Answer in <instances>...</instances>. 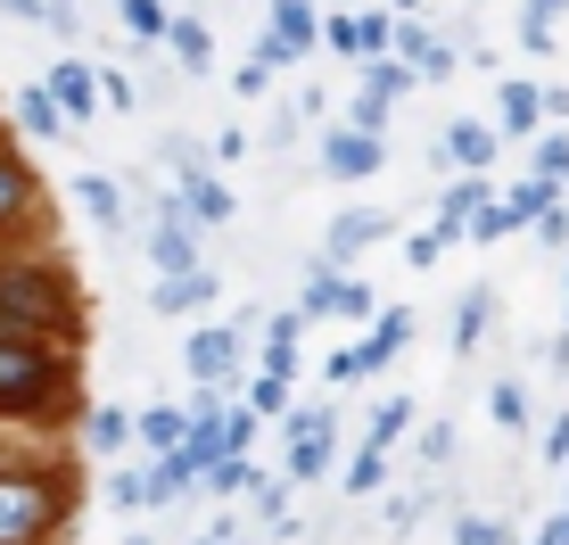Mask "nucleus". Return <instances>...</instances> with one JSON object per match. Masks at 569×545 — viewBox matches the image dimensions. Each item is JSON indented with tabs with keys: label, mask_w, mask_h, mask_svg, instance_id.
<instances>
[{
	"label": "nucleus",
	"mask_w": 569,
	"mask_h": 545,
	"mask_svg": "<svg viewBox=\"0 0 569 545\" xmlns=\"http://www.w3.org/2000/svg\"><path fill=\"white\" fill-rule=\"evenodd\" d=\"M67 315L74 306H67L50 265H0V323L9 330H58Z\"/></svg>",
	"instance_id": "nucleus-1"
},
{
	"label": "nucleus",
	"mask_w": 569,
	"mask_h": 545,
	"mask_svg": "<svg viewBox=\"0 0 569 545\" xmlns=\"http://www.w3.org/2000/svg\"><path fill=\"white\" fill-rule=\"evenodd\" d=\"M50 397V364L33 356V339L0 330V405H42Z\"/></svg>",
	"instance_id": "nucleus-2"
},
{
	"label": "nucleus",
	"mask_w": 569,
	"mask_h": 545,
	"mask_svg": "<svg viewBox=\"0 0 569 545\" xmlns=\"http://www.w3.org/2000/svg\"><path fill=\"white\" fill-rule=\"evenodd\" d=\"M42 521H50V496L42 488H0V537H33V529H42Z\"/></svg>",
	"instance_id": "nucleus-3"
},
{
	"label": "nucleus",
	"mask_w": 569,
	"mask_h": 545,
	"mask_svg": "<svg viewBox=\"0 0 569 545\" xmlns=\"http://www.w3.org/2000/svg\"><path fill=\"white\" fill-rule=\"evenodd\" d=\"M182 216H199V224H223L231 216V190L214 182V174H199L190 158H182Z\"/></svg>",
	"instance_id": "nucleus-4"
},
{
	"label": "nucleus",
	"mask_w": 569,
	"mask_h": 545,
	"mask_svg": "<svg viewBox=\"0 0 569 545\" xmlns=\"http://www.w3.org/2000/svg\"><path fill=\"white\" fill-rule=\"evenodd\" d=\"M322 166L339 174V182H356V174H371V166H380V141H371V132H330Z\"/></svg>",
	"instance_id": "nucleus-5"
},
{
	"label": "nucleus",
	"mask_w": 569,
	"mask_h": 545,
	"mask_svg": "<svg viewBox=\"0 0 569 545\" xmlns=\"http://www.w3.org/2000/svg\"><path fill=\"white\" fill-rule=\"evenodd\" d=\"M214 298V272H199V265H182L166 289H157V315H190V306H207Z\"/></svg>",
	"instance_id": "nucleus-6"
},
{
	"label": "nucleus",
	"mask_w": 569,
	"mask_h": 545,
	"mask_svg": "<svg viewBox=\"0 0 569 545\" xmlns=\"http://www.w3.org/2000/svg\"><path fill=\"white\" fill-rule=\"evenodd\" d=\"M231 347H240L231 330H199V339L182 347V364H190L199 380H223V373H231Z\"/></svg>",
	"instance_id": "nucleus-7"
},
{
	"label": "nucleus",
	"mask_w": 569,
	"mask_h": 545,
	"mask_svg": "<svg viewBox=\"0 0 569 545\" xmlns=\"http://www.w3.org/2000/svg\"><path fill=\"white\" fill-rule=\"evenodd\" d=\"M405 339H413V315H405V306H397V315H380V323H371V339L356 347V364L371 373V364H388V356H397Z\"/></svg>",
	"instance_id": "nucleus-8"
},
{
	"label": "nucleus",
	"mask_w": 569,
	"mask_h": 545,
	"mask_svg": "<svg viewBox=\"0 0 569 545\" xmlns=\"http://www.w3.org/2000/svg\"><path fill=\"white\" fill-rule=\"evenodd\" d=\"M91 100H100V83H91L83 67H58V75H50V108H67V116H91Z\"/></svg>",
	"instance_id": "nucleus-9"
},
{
	"label": "nucleus",
	"mask_w": 569,
	"mask_h": 545,
	"mask_svg": "<svg viewBox=\"0 0 569 545\" xmlns=\"http://www.w3.org/2000/svg\"><path fill=\"white\" fill-rule=\"evenodd\" d=\"M446 158H455V166H470V174H479L487 158H496V132H487V125H455V132H446Z\"/></svg>",
	"instance_id": "nucleus-10"
},
{
	"label": "nucleus",
	"mask_w": 569,
	"mask_h": 545,
	"mask_svg": "<svg viewBox=\"0 0 569 545\" xmlns=\"http://www.w3.org/2000/svg\"><path fill=\"white\" fill-rule=\"evenodd\" d=\"M380 216H339V224H330V257H356V248H371V240H380Z\"/></svg>",
	"instance_id": "nucleus-11"
},
{
	"label": "nucleus",
	"mask_w": 569,
	"mask_h": 545,
	"mask_svg": "<svg viewBox=\"0 0 569 545\" xmlns=\"http://www.w3.org/2000/svg\"><path fill=\"white\" fill-rule=\"evenodd\" d=\"M173 216H182V207H173ZM173 216L149 231V248H157V265H166V272H182L190 265V240H182V224H173Z\"/></svg>",
	"instance_id": "nucleus-12"
},
{
	"label": "nucleus",
	"mask_w": 569,
	"mask_h": 545,
	"mask_svg": "<svg viewBox=\"0 0 569 545\" xmlns=\"http://www.w3.org/2000/svg\"><path fill=\"white\" fill-rule=\"evenodd\" d=\"M83 207H91V224H100V231H124V207H116V182H100V174H91V182H83Z\"/></svg>",
	"instance_id": "nucleus-13"
},
{
	"label": "nucleus",
	"mask_w": 569,
	"mask_h": 545,
	"mask_svg": "<svg viewBox=\"0 0 569 545\" xmlns=\"http://www.w3.org/2000/svg\"><path fill=\"white\" fill-rule=\"evenodd\" d=\"M272 17H281V50H298L306 33H313V0H281Z\"/></svg>",
	"instance_id": "nucleus-14"
},
{
	"label": "nucleus",
	"mask_w": 569,
	"mask_h": 545,
	"mask_svg": "<svg viewBox=\"0 0 569 545\" xmlns=\"http://www.w3.org/2000/svg\"><path fill=\"white\" fill-rule=\"evenodd\" d=\"M479 330H487V298H462V315H455V356L479 347Z\"/></svg>",
	"instance_id": "nucleus-15"
},
{
	"label": "nucleus",
	"mask_w": 569,
	"mask_h": 545,
	"mask_svg": "<svg viewBox=\"0 0 569 545\" xmlns=\"http://www.w3.org/2000/svg\"><path fill=\"white\" fill-rule=\"evenodd\" d=\"M289 463H298V479H313V472L330 463V438H322V430H298V455H289Z\"/></svg>",
	"instance_id": "nucleus-16"
},
{
	"label": "nucleus",
	"mask_w": 569,
	"mask_h": 545,
	"mask_svg": "<svg viewBox=\"0 0 569 545\" xmlns=\"http://www.w3.org/2000/svg\"><path fill=\"white\" fill-rule=\"evenodd\" d=\"M380 479H388L380 446H363V455H356V472H347V488H356V496H371V488H380Z\"/></svg>",
	"instance_id": "nucleus-17"
},
{
	"label": "nucleus",
	"mask_w": 569,
	"mask_h": 545,
	"mask_svg": "<svg viewBox=\"0 0 569 545\" xmlns=\"http://www.w3.org/2000/svg\"><path fill=\"white\" fill-rule=\"evenodd\" d=\"M496 422H503V430H520V422H528V388H520V380L496 388Z\"/></svg>",
	"instance_id": "nucleus-18"
},
{
	"label": "nucleus",
	"mask_w": 569,
	"mask_h": 545,
	"mask_svg": "<svg viewBox=\"0 0 569 545\" xmlns=\"http://www.w3.org/2000/svg\"><path fill=\"white\" fill-rule=\"evenodd\" d=\"M26 166H9V158H0V216H17V207H26Z\"/></svg>",
	"instance_id": "nucleus-19"
},
{
	"label": "nucleus",
	"mask_w": 569,
	"mask_h": 545,
	"mask_svg": "<svg viewBox=\"0 0 569 545\" xmlns=\"http://www.w3.org/2000/svg\"><path fill=\"white\" fill-rule=\"evenodd\" d=\"M503 125H537V91H528V83H512V91H503Z\"/></svg>",
	"instance_id": "nucleus-20"
},
{
	"label": "nucleus",
	"mask_w": 569,
	"mask_h": 545,
	"mask_svg": "<svg viewBox=\"0 0 569 545\" xmlns=\"http://www.w3.org/2000/svg\"><path fill=\"white\" fill-rule=\"evenodd\" d=\"M141 438H149V446H166V455H173V446H182V422H173V414H141Z\"/></svg>",
	"instance_id": "nucleus-21"
},
{
	"label": "nucleus",
	"mask_w": 569,
	"mask_h": 545,
	"mask_svg": "<svg viewBox=\"0 0 569 545\" xmlns=\"http://www.w3.org/2000/svg\"><path fill=\"white\" fill-rule=\"evenodd\" d=\"M330 306H339V315H371V289L363 281H330Z\"/></svg>",
	"instance_id": "nucleus-22"
},
{
	"label": "nucleus",
	"mask_w": 569,
	"mask_h": 545,
	"mask_svg": "<svg viewBox=\"0 0 569 545\" xmlns=\"http://www.w3.org/2000/svg\"><path fill=\"white\" fill-rule=\"evenodd\" d=\"M124 26L132 33H166V9H157V0H124Z\"/></svg>",
	"instance_id": "nucleus-23"
},
{
	"label": "nucleus",
	"mask_w": 569,
	"mask_h": 545,
	"mask_svg": "<svg viewBox=\"0 0 569 545\" xmlns=\"http://www.w3.org/2000/svg\"><path fill=\"white\" fill-rule=\"evenodd\" d=\"M380 125H388V100H380V91H363V100H356V132L380 141Z\"/></svg>",
	"instance_id": "nucleus-24"
},
{
	"label": "nucleus",
	"mask_w": 569,
	"mask_h": 545,
	"mask_svg": "<svg viewBox=\"0 0 569 545\" xmlns=\"http://www.w3.org/2000/svg\"><path fill=\"white\" fill-rule=\"evenodd\" d=\"M17 108H26V125H33V132H58V108H50V91H26Z\"/></svg>",
	"instance_id": "nucleus-25"
},
{
	"label": "nucleus",
	"mask_w": 569,
	"mask_h": 545,
	"mask_svg": "<svg viewBox=\"0 0 569 545\" xmlns=\"http://www.w3.org/2000/svg\"><path fill=\"white\" fill-rule=\"evenodd\" d=\"M405 414H413L405 397H397V405H380V422H371V446H388V438H397V430H405Z\"/></svg>",
	"instance_id": "nucleus-26"
},
{
	"label": "nucleus",
	"mask_w": 569,
	"mask_h": 545,
	"mask_svg": "<svg viewBox=\"0 0 569 545\" xmlns=\"http://www.w3.org/2000/svg\"><path fill=\"white\" fill-rule=\"evenodd\" d=\"M173 50H182L190 67H199V58H207V26H173Z\"/></svg>",
	"instance_id": "nucleus-27"
},
{
	"label": "nucleus",
	"mask_w": 569,
	"mask_h": 545,
	"mask_svg": "<svg viewBox=\"0 0 569 545\" xmlns=\"http://www.w3.org/2000/svg\"><path fill=\"white\" fill-rule=\"evenodd\" d=\"M281 405H289V380L264 373V380H257V414H281Z\"/></svg>",
	"instance_id": "nucleus-28"
},
{
	"label": "nucleus",
	"mask_w": 569,
	"mask_h": 545,
	"mask_svg": "<svg viewBox=\"0 0 569 545\" xmlns=\"http://www.w3.org/2000/svg\"><path fill=\"white\" fill-rule=\"evenodd\" d=\"M455 545H503V529H496V521H462Z\"/></svg>",
	"instance_id": "nucleus-29"
},
{
	"label": "nucleus",
	"mask_w": 569,
	"mask_h": 545,
	"mask_svg": "<svg viewBox=\"0 0 569 545\" xmlns=\"http://www.w3.org/2000/svg\"><path fill=\"white\" fill-rule=\"evenodd\" d=\"M124 438V414H91V446H116Z\"/></svg>",
	"instance_id": "nucleus-30"
},
{
	"label": "nucleus",
	"mask_w": 569,
	"mask_h": 545,
	"mask_svg": "<svg viewBox=\"0 0 569 545\" xmlns=\"http://www.w3.org/2000/svg\"><path fill=\"white\" fill-rule=\"evenodd\" d=\"M553 463H569V422H553V446H545Z\"/></svg>",
	"instance_id": "nucleus-31"
},
{
	"label": "nucleus",
	"mask_w": 569,
	"mask_h": 545,
	"mask_svg": "<svg viewBox=\"0 0 569 545\" xmlns=\"http://www.w3.org/2000/svg\"><path fill=\"white\" fill-rule=\"evenodd\" d=\"M0 9H17V17H42V0H0Z\"/></svg>",
	"instance_id": "nucleus-32"
},
{
	"label": "nucleus",
	"mask_w": 569,
	"mask_h": 545,
	"mask_svg": "<svg viewBox=\"0 0 569 545\" xmlns=\"http://www.w3.org/2000/svg\"><path fill=\"white\" fill-rule=\"evenodd\" d=\"M132 545H149V537H132Z\"/></svg>",
	"instance_id": "nucleus-33"
},
{
	"label": "nucleus",
	"mask_w": 569,
	"mask_h": 545,
	"mask_svg": "<svg viewBox=\"0 0 569 545\" xmlns=\"http://www.w3.org/2000/svg\"><path fill=\"white\" fill-rule=\"evenodd\" d=\"M207 545H223V537H207Z\"/></svg>",
	"instance_id": "nucleus-34"
}]
</instances>
